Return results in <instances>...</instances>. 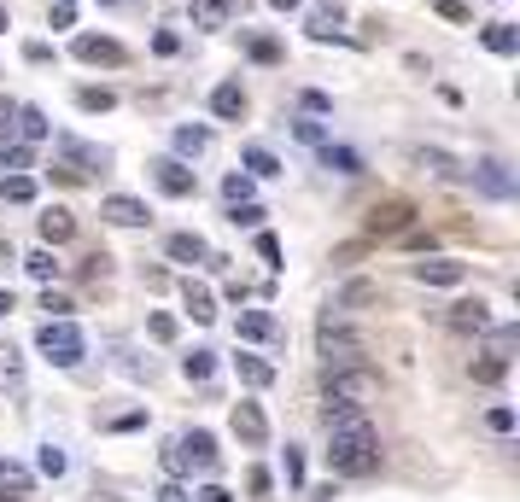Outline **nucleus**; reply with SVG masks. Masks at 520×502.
Returning a JSON list of instances; mask_svg holds the SVG:
<instances>
[{
    "label": "nucleus",
    "mask_w": 520,
    "mask_h": 502,
    "mask_svg": "<svg viewBox=\"0 0 520 502\" xmlns=\"http://www.w3.org/2000/svg\"><path fill=\"white\" fill-rule=\"evenodd\" d=\"M322 420H327V467H334V474H345V479L380 474V438H374V427L363 420V409L327 404Z\"/></svg>",
    "instance_id": "obj_1"
},
{
    "label": "nucleus",
    "mask_w": 520,
    "mask_h": 502,
    "mask_svg": "<svg viewBox=\"0 0 520 502\" xmlns=\"http://www.w3.org/2000/svg\"><path fill=\"white\" fill-rule=\"evenodd\" d=\"M35 345L47 350V363H53V368H76V363H83V350H88L83 333L71 327V316H47L42 333H35Z\"/></svg>",
    "instance_id": "obj_2"
},
{
    "label": "nucleus",
    "mask_w": 520,
    "mask_h": 502,
    "mask_svg": "<svg viewBox=\"0 0 520 502\" xmlns=\"http://www.w3.org/2000/svg\"><path fill=\"white\" fill-rule=\"evenodd\" d=\"M316 350L327 357V368H363L368 339L351 333V327H339V321H322V327H316Z\"/></svg>",
    "instance_id": "obj_3"
},
{
    "label": "nucleus",
    "mask_w": 520,
    "mask_h": 502,
    "mask_svg": "<svg viewBox=\"0 0 520 502\" xmlns=\"http://www.w3.org/2000/svg\"><path fill=\"white\" fill-rule=\"evenodd\" d=\"M327 404H345V409H363L374 397V374L368 368H327Z\"/></svg>",
    "instance_id": "obj_4"
},
{
    "label": "nucleus",
    "mask_w": 520,
    "mask_h": 502,
    "mask_svg": "<svg viewBox=\"0 0 520 502\" xmlns=\"http://www.w3.org/2000/svg\"><path fill=\"white\" fill-rule=\"evenodd\" d=\"M153 182H158V193H169V199H193L199 176L182 164V158H158V164H153Z\"/></svg>",
    "instance_id": "obj_5"
},
{
    "label": "nucleus",
    "mask_w": 520,
    "mask_h": 502,
    "mask_svg": "<svg viewBox=\"0 0 520 502\" xmlns=\"http://www.w3.org/2000/svg\"><path fill=\"white\" fill-rule=\"evenodd\" d=\"M445 321L456 333H492V304H485V298H456V304L445 310Z\"/></svg>",
    "instance_id": "obj_6"
},
{
    "label": "nucleus",
    "mask_w": 520,
    "mask_h": 502,
    "mask_svg": "<svg viewBox=\"0 0 520 502\" xmlns=\"http://www.w3.org/2000/svg\"><path fill=\"white\" fill-rule=\"evenodd\" d=\"M409 275L422 280V286H462L468 263H456V257H422V263L409 269Z\"/></svg>",
    "instance_id": "obj_7"
},
{
    "label": "nucleus",
    "mask_w": 520,
    "mask_h": 502,
    "mask_svg": "<svg viewBox=\"0 0 520 502\" xmlns=\"http://www.w3.org/2000/svg\"><path fill=\"white\" fill-rule=\"evenodd\" d=\"M99 216H106V223H117V228H141V223H153V210H146L141 199H129V193H112L106 205H99Z\"/></svg>",
    "instance_id": "obj_8"
},
{
    "label": "nucleus",
    "mask_w": 520,
    "mask_h": 502,
    "mask_svg": "<svg viewBox=\"0 0 520 502\" xmlns=\"http://www.w3.org/2000/svg\"><path fill=\"white\" fill-rule=\"evenodd\" d=\"M339 24H345V6H339V0H316V6H310V18H304V29L316 35V42H334Z\"/></svg>",
    "instance_id": "obj_9"
},
{
    "label": "nucleus",
    "mask_w": 520,
    "mask_h": 502,
    "mask_svg": "<svg viewBox=\"0 0 520 502\" xmlns=\"http://www.w3.org/2000/svg\"><path fill=\"white\" fill-rule=\"evenodd\" d=\"M76 59H83V65H123V47L112 42V35H76Z\"/></svg>",
    "instance_id": "obj_10"
},
{
    "label": "nucleus",
    "mask_w": 520,
    "mask_h": 502,
    "mask_svg": "<svg viewBox=\"0 0 520 502\" xmlns=\"http://www.w3.org/2000/svg\"><path fill=\"white\" fill-rule=\"evenodd\" d=\"M234 433L246 444H269V415L257 404H234Z\"/></svg>",
    "instance_id": "obj_11"
},
{
    "label": "nucleus",
    "mask_w": 520,
    "mask_h": 502,
    "mask_svg": "<svg viewBox=\"0 0 520 502\" xmlns=\"http://www.w3.org/2000/svg\"><path fill=\"white\" fill-rule=\"evenodd\" d=\"M409 216H415V205H404V199H392V205H374V216H368V234H398V228H409Z\"/></svg>",
    "instance_id": "obj_12"
},
{
    "label": "nucleus",
    "mask_w": 520,
    "mask_h": 502,
    "mask_svg": "<svg viewBox=\"0 0 520 502\" xmlns=\"http://www.w3.org/2000/svg\"><path fill=\"white\" fill-rule=\"evenodd\" d=\"M211 112L223 117V123H240V117H246V94H240V82H217L211 88Z\"/></svg>",
    "instance_id": "obj_13"
},
{
    "label": "nucleus",
    "mask_w": 520,
    "mask_h": 502,
    "mask_svg": "<svg viewBox=\"0 0 520 502\" xmlns=\"http://www.w3.org/2000/svg\"><path fill=\"white\" fill-rule=\"evenodd\" d=\"M71 234H76V216L65 205H47L42 210V239H47V246H65Z\"/></svg>",
    "instance_id": "obj_14"
},
{
    "label": "nucleus",
    "mask_w": 520,
    "mask_h": 502,
    "mask_svg": "<svg viewBox=\"0 0 520 502\" xmlns=\"http://www.w3.org/2000/svg\"><path fill=\"white\" fill-rule=\"evenodd\" d=\"M164 251L176 257V263H211V251H205V239H199V234H169Z\"/></svg>",
    "instance_id": "obj_15"
},
{
    "label": "nucleus",
    "mask_w": 520,
    "mask_h": 502,
    "mask_svg": "<svg viewBox=\"0 0 520 502\" xmlns=\"http://www.w3.org/2000/svg\"><path fill=\"white\" fill-rule=\"evenodd\" d=\"M234 374H240V386H257V391H264V386H275V368H269L264 357H246V350L234 357Z\"/></svg>",
    "instance_id": "obj_16"
},
{
    "label": "nucleus",
    "mask_w": 520,
    "mask_h": 502,
    "mask_svg": "<svg viewBox=\"0 0 520 502\" xmlns=\"http://www.w3.org/2000/svg\"><path fill=\"white\" fill-rule=\"evenodd\" d=\"M275 333H281V327H275L269 310H240V339H257V345H264V339H275Z\"/></svg>",
    "instance_id": "obj_17"
},
{
    "label": "nucleus",
    "mask_w": 520,
    "mask_h": 502,
    "mask_svg": "<svg viewBox=\"0 0 520 502\" xmlns=\"http://www.w3.org/2000/svg\"><path fill=\"white\" fill-rule=\"evenodd\" d=\"M479 42H485V47H492V53H520V29L515 24H485V29H479Z\"/></svg>",
    "instance_id": "obj_18"
},
{
    "label": "nucleus",
    "mask_w": 520,
    "mask_h": 502,
    "mask_svg": "<svg viewBox=\"0 0 520 502\" xmlns=\"http://www.w3.org/2000/svg\"><path fill=\"white\" fill-rule=\"evenodd\" d=\"M182 298H187V316H193V321H217V298H211V286L187 280V286H182Z\"/></svg>",
    "instance_id": "obj_19"
},
{
    "label": "nucleus",
    "mask_w": 520,
    "mask_h": 502,
    "mask_svg": "<svg viewBox=\"0 0 520 502\" xmlns=\"http://www.w3.org/2000/svg\"><path fill=\"white\" fill-rule=\"evenodd\" d=\"M182 450H187V467H205V474L217 467V438H211V433H193V438H182Z\"/></svg>",
    "instance_id": "obj_20"
},
{
    "label": "nucleus",
    "mask_w": 520,
    "mask_h": 502,
    "mask_svg": "<svg viewBox=\"0 0 520 502\" xmlns=\"http://www.w3.org/2000/svg\"><path fill=\"white\" fill-rule=\"evenodd\" d=\"M474 182L485 187L492 199H508V193H515V182L503 176V164H474Z\"/></svg>",
    "instance_id": "obj_21"
},
{
    "label": "nucleus",
    "mask_w": 520,
    "mask_h": 502,
    "mask_svg": "<svg viewBox=\"0 0 520 502\" xmlns=\"http://www.w3.org/2000/svg\"><path fill=\"white\" fill-rule=\"evenodd\" d=\"M59 146H65L76 164H88V169H106V164H112V153H106V146H83V140H59Z\"/></svg>",
    "instance_id": "obj_22"
},
{
    "label": "nucleus",
    "mask_w": 520,
    "mask_h": 502,
    "mask_svg": "<svg viewBox=\"0 0 520 502\" xmlns=\"http://www.w3.org/2000/svg\"><path fill=\"white\" fill-rule=\"evenodd\" d=\"M246 176H281V164H275V153H269V146H246Z\"/></svg>",
    "instance_id": "obj_23"
},
{
    "label": "nucleus",
    "mask_w": 520,
    "mask_h": 502,
    "mask_svg": "<svg viewBox=\"0 0 520 502\" xmlns=\"http://www.w3.org/2000/svg\"><path fill=\"white\" fill-rule=\"evenodd\" d=\"M211 368H217V350H193V357H182V374L193 380V386H205V380H211Z\"/></svg>",
    "instance_id": "obj_24"
},
{
    "label": "nucleus",
    "mask_w": 520,
    "mask_h": 502,
    "mask_svg": "<svg viewBox=\"0 0 520 502\" xmlns=\"http://www.w3.org/2000/svg\"><path fill=\"white\" fill-rule=\"evenodd\" d=\"M322 164L339 169V176H357V169H363V158H357L351 146H322Z\"/></svg>",
    "instance_id": "obj_25"
},
{
    "label": "nucleus",
    "mask_w": 520,
    "mask_h": 502,
    "mask_svg": "<svg viewBox=\"0 0 520 502\" xmlns=\"http://www.w3.org/2000/svg\"><path fill=\"white\" fill-rule=\"evenodd\" d=\"M18 380H24V350L0 345V386H18Z\"/></svg>",
    "instance_id": "obj_26"
},
{
    "label": "nucleus",
    "mask_w": 520,
    "mask_h": 502,
    "mask_svg": "<svg viewBox=\"0 0 520 502\" xmlns=\"http://www.w3.org/2000/svg\"><path fill=\"white\" fill-rule=\"evenodd\" d=\"M0 199H12V205H29V199H35V182H29V176H0Z\"/></svg>",
    "instance_id": "obj_27"
},
{
    "label": "nucleus",
    "mask_w": 520,
    "mask_h": 502,
    "mask_svg": "<svg viewBox=\"0 0 520 502\" xmlns=\"http://www.w3.org/2000/svg\"><path fill=\"white\" fill-rule=\"evenodd\" d=\"M76 106H83V112H112L117 94L112 88H76Z\"/></svg>",
    "instance_id": "obj_28"
},
{
    "label": "nucleus",
    "mask_w": 520,
    "mask_h": 502,
    "mask_svg": "<svg viewBox=\"0 0 520 502\" xmlns=\"http://www.w3.org/2000/svg\"><path fill=\"white\" fill-rule=\"evenodd\" d=\"M205 146H211V135H205V129H176V153H182V158H199Z\"/></svg>",
    "instance_id": "obj_29"
},
{
    "label": "nucleus",
    "mask_w": 520,
    "mask_h": 502,
    "mask_svg": "<svg viewBox=\"0 0 520 502\" xmlns=\"http://www.w3.org/2000/svg\"><path fill=\"white\" fill-rule=\"evenodd\" d=\"M24 269H29L35 280H53V275H59V257H53V246H47V251H29V257H24Z\"/></svg>",
    "instance_id": "obj_30"
},
{
    "label": "nucleus",
    "mask_w": 520,
    "mask_h": 502,
    "mask_svg": "<svg viewBox=\"0 0 520 502\" xmlns=\"http://www.w3.org/2000/svg\"><path fill=\"white\" fill-rule=\"evenodd\" d=\"M374 298H380V286H368V280H351V286L339 293V304H345V310H363V304H374Z\"/></svg>",
    "instance_id": "obj_31"
},
{
    "label": "nucleus",
    "mask_w": 520,
    "mask_h": 502,
    "mask_svg": "<svg viewBox=\"0 0 520 502\" xmlns=\"http://www.w3.org/2000/svg\"><path fill=\"white\" fill-rule=\"evenodd\" d=\"M18 129H24V140H42L47 135V117L35 112V106H18Z\"/></svg>",
    "instance_id": "obj_32"
},
{
    "label": "nucleus",
    "mask_w": 520,
    "mask_h": 502,
    "mask_svg": "<svg viewBox=\"0 0 520 502\" xmlns=\"http://www.w3.org/2000/svg\"><path fill=\"white\" fill-rule=\"evenodd\" d=\"M228 223H234V228H257V223H264V210H257L252 199H240V205H228Z\"/></svg>",
    "instance_id": "obj_33"
},
{
    "label": "nucleus",
    "mask_w": 520,
    "mask_h": 502,
    "mask_svg": "<svg viewBox=\"0 0 520 502\" xmlns=\"http://www.w3.org/2000/svg\"><path fill=\"white\" fill-rule=\"evenodd\" d=\"M193 18H199L205 29H217V24L228 18V0H199V6H193Z\"/></svg>",
    "instance_id": "obj_34"
},
{
    "label": "nucleus",
    "mask_w": 520,
    "mask_h": 502,
    "mask_svg": "<svg viewBox=\"0 0 520 502\" xmlns=\"http://www.w3.org/2000/svg\"><path fill=\"white\" fill-rule=\"evenodd\" d=\"M223 199H228V205H240V199H252V176H246V169H234V176L223 182Z\"/></svg>",
    "instance_id": "obj_35"
},
{
    "label": "nucleus",
    "mask_w": 520,
    "mask_h": 502,
    "mask_svg": "<svg viewBox=\"0 0 520 502\" xmlns=\"http://www.w3.org/2000/svg\"><path fill=\"white\" fill-rule=\"evenodd\" d=\"M146 333H153L158 345H169V339H176V316H164V310H153V316H146Z\"/></svg>",
    "instance_id": "obj_36"
},
{
    "label": "nucleus",
    "mask_w": 520,
    "mask_h": 502,
    "mask_svg": "<svg viewBox=\"0 0 520 502\" xmlns=\"http://www.w3.org/2000/svg\"><path fill=\"white\" fill-rule=\"evenodd\" d=\"M503 374H508V357H485V363L474 368V380H479V386H497Z\"/></svg>",
    "instance_id": "obj_37"
},
{
    "label": "nucleus",
    "mask_w": 520,
    "mask_h": 502,
    "mask_svg": "<svg viewBox=\"0 0 520 502\" xmlns=\"http://www.w3.org/2000/svg\"><path fill=\"white\" fill-rule=\"evenodd\" d=\"M29 164H35L29 146H0V169H29Z\"/></svg>",
    "instance_id": "obj_38"
},
{
    "label": "nucleus",
    "mask_w": 520,
    "mask_h": 502,
    "mask_svg": "<svg viewBox=\"0 0 520 502\" xmlns=\"http://www.w3.org/2000/svg\"><path fill=\"white\" fill-rule=\"evenodd\" d=\"M252 59H257V65H275V59H281V42H269V35H257V42H252Z\"/></svg>",
    "instance_id": "obj_39"
},
{
    "label": "nucleus",
    "mask_w": 520,
    "mask_h": 502,
    "mask_svg": "<svg viewBox=\"0 0 520 502\" xmlns=\"http://www.w3.org/2000/svg\"><path fill=\"white\" fill-rule=\"evenodd\" d=\"M257 257L281 269V239H275V234H257Z\"/></svg>",
    "instance_id": "obj_40"
},
{
    "label": "nucleus",
    "mask_w": 520,
    "mask_h": 502,
    "mask_svg": "<svg viewBox=\"0 0 520 502\" xmlns=\"http://www.w3.org/2000/svg\"><path fill=\"white\" fill-rule=\"evenodd\" d=\"M164 467H169V479H182V474H187V450L169 444V450H164Z\"/></svg>",
    "instance_id": "obj_41"
},
{
    "label": "nucleus",
    "mask_w": 520,
    "mask_h": 502,
    "mask_svg": "<svg viewBox=\"0 0 520 502\" xmlns=\"http://www.w3.org/2000/svg\"><path fill=\"white\" fill-rule=\"evenodd\" d=\"M293 135L304 140V146H322V123H310V117H298V123H293Z\"/></svg>",
    "instance_id": "obj_42"
},
{
    "label": "nucleus",
    "mask_w": 520,
    "mask_h": 502,
    "mask_svg": "<svg viewBox=\"0 0 520 502\" xmlns=\"http://www.w3.org/2000/svg\"><path fill=\"white\" fill-rule=\"evenodd\" d=\"M76 24V0H53V29H71Z\"/></svg>",
    "instance_id": "obj_43"
},
{
    "label": "nucleus",
    "mask_w": 520,
    "mask_h": 502,
    "mask_svg": "<svg viewBox=\"0 0 520 502\" xmlns=\"http://www.w3.org/2000/svg\"><path fill=\"white\" fill-rule=\"evenodd\" d=\"M12 129H18V106L12 99H0V140H12Z\"/></svg>",
    "instance_id": "obj_44"
},
{
    "label": "nucleus",
    "mask_w": 520,
    "mask_h": 502,
    "mask_svg": "<svg viewBox=\"0 0 520 502\" xmlns=\"http://www.w3.org/2000/svg\"><path fill=\"white\" fill-rule=\"evenodd\" d=\"M327 106H334V99H327V94H322V88H304V112H310V117H322V112H327Z\"/></svg>",
    "instance_id": "obj_45"
},
{
    "label": "nucleus",
    "mask_w": 520,
    "mask_h": 502,
    "mask_svg": "<svg viewBox=\"0 0 520 502\" xmlns=\"http://www.w3.org/2000/svg\"><path fill=\"white\" fill-rule=\"evenodd\" d=\"M485 427H492V433H515V409H492Z\"/></svg>",
    "instance_id": "obj_46"
},
{
    "label": "nucleus",
    "mask_w": 520,
    "mask_h": 502,
    "mask_svg": "<svg viewBox=\"0 0 520 502\" xmlns=\"http://www.w3.org/2000/svg\"><path fill=\"white\" fill-rule=\"evenodd\" d=\"M42 310H47V316H71V298H65V293H53V286H47Z\"/></svg>",
    "instance_id": "obj_47"
},
{
    "label": "nucleus",
    "mask_w": 520,
    "mask_h": 502,
    "mask_svg": "<svg viewBox=\"0 0 520 502\" xmlns=\"http://www.w3.org/2000/svg\"><path fill=\"white\" fill-rule=\"evenodd\" d=\"M287 485H304V456H298V450H287Z\"/></svg>",
    "instance_id": "obj_48"
},
{
    "label": "nucleus",
    "mask_w": 520,
    "mask_h": 502,
    "mask_svg": "<svg viewBox=\"0 0 520 502\" xmlns=\"http://www.w3.org/2000/svg\"><path fill=\"white\" fill-rule=\"evenodd\" d=\"M42 474H53V479H59V474H65V450H53V444H47V450H42Z\"/></svg>",
    "instance_id": "obj_49"
},
{
    "label": "nucleus",
    "mask_w": 520,
    "mask_h": 502,
    "mask_svg": "<svg viewBox=\"0 0 520 502\" xmlns=\"http://www.w3.org/2000/svg\"><path fill=\"white\" fill-rule=\"evenodd\" d=\"M422 164L433 169V176H456V169H450V158H445V153H422Z\"/></svg>",
    "instance_id": "obj_50"
},
{
    "label": "nucleus",
    "mask_w": 520,
    "mask_h": 502,
    "mask_svg": "<svg viewBox=\"0 0 520 502\" xmlns=\"http://www.w3.org/2000/svg\"><path fill=\"white\" fill-rule=\"evenodd\" d=\"M438 12H445L450 24H468V6H462V0H438Z\"/></svg>",
    "instance_id": "obj_51"
},
{
    "label": "nucleus",
    "mask_w": 520,
    "mask_h": 502,
    "mask_svg": "<svg viewBox=\"0 0 520 502\" xmlns=\"http://www.w3.org/2000/svg\"><path fill=\"white\" fill-rule=\"evenodd\" d=\"M158 502H187V490L176 485V479H169V485H158Z\"/></svg>",
    "instance_id": "obj_52"
},
{
    "label": "nucleus",
    "mask_w": 520,
    "mask_h": 502,
    "mask_svg": "<svg viewBox=\"0 0 520 502\" xmlns=\"http://www.w3.org/2000/svg\"><path fill=\"white\" fill-rule=\"evenodd\" d=\"M199 502H234V497H228L223 485H205V490H199Z\"/></svg>",
    "instance_id": "obj_53"
},
{
    "label": "nucleus",
    "mask_w": 520,
    "mask_h": 502,
    "mask_svg": "<svg viewBox=\"0 0 520 502\" xmlns=\"http://www.w3.org/2000/svg\"><path fill=\"white\" fill-rule=\"evenodd\" d=\"M269 6H275V12H293V6H304V0H269Z\"/></svg>",
    "instance_id": "obj_54"
},
{
    "label": "nucleus",
    "mask_w": 520,
    "mask_h": 502,
    "mask_svg": "<svg viewBox=\"0 0 520 502\" xmlns=\"http://www.w3.org/2000/svg\"><path fill=\"white\" fill-rule=\"evenodd\" d=\"M6 24H12V18H6V0H0V35H6Z\"/></svg>",
    "instance_id": "obj_55"
},
{
    "label": "nucleus",
    "mask_w": 520,
    "mask_h": 502,
    "mask_svg": "<svg viewBox=\"0 0 520 502\" xmlns=\"http://www.w3.org/2000/svg\"><path fill=\"white\" fill-rule=\"evenodd\" d=\"M6 310H12V293H0V316H6Z\"/></svg>",
    "instance_id": "obj_56"
}]
</instances>
